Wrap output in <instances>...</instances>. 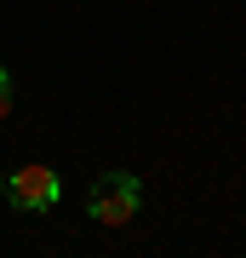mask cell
I'll return each instance as SVG.
<instances>
[{
	"mask_svg": "<svg viewBox=\"0 0 246 258\" xmlns=\"http://www.w3.org/2000/svg\"><path fill=\"white\" fill-rule=\"evenodd\" d=\"M137 207H143V184H137L132 172H103L98 184H92V195H86V212H92L98 224H109V230L132 224Z\"/></svg>",
	"mask_w": 246,
	"mask_h": 258,
	"instance_id": "obj_1",
	"label": "cell"
},
{
	"mask_svg": "<svg viewBox=\"0 0 246 258\" xmlns=\"http://www.w3.org/2000/svg\"><path fill=\"white\" fill-rule=\"evenodd\" d=\"M6 195H12V207H18V212H52L57 195H63V178H57L52 166L29 161V166H18V172L6 178Z\"/></svg>",
	"mask_w": 246,
	"mask_h": 258,
	"instance_id": "obj_2",
	"label": "cell"
},
{
	"mask_svg": "<svg viewBox=\"0 0 246 258\" xmlns=\"http://www.w3.org/2000/svg\"><path fill=\"white\" fill-rule=\"evenodd\" d=\"M12 115V75H6V63H0V120Z\"/></svg>",
	"mask_w": 246,
	"mask_h": 258,
	"instance_id": "obj_3",
	"label": "cell"
},
{
	"mask_svg": "<svg viewBox=\"0 0 246 258\" xmlns=\"http://www.w3.org/2000/svg\"><path fill=\"white\" fill-rule=\"evenodd\" d=\"M0 195H6V172H0Z\"/></svg>",
	"mask_w": 246,
	"mask_h": 258,
	"instance_id": "obj_4",
	"label": "cell"
}]
</instances>
